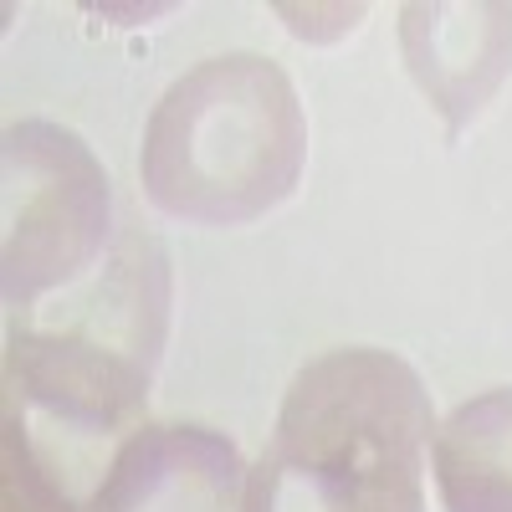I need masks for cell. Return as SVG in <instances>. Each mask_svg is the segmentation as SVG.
<instances>
[{
  "label": "cell",
  "mask_w": 512,
  "mask_h": 512,
  "mask_svg": "<svg viewBox=\"0 0 512 512\" xmlns=\"http://www.w3.org/2000/svg\"><path fill=\"white\" fill-rule=\"evenodd\" d=\"M149 400V364L88 333L11 328L6 344V405L67 425L72 436H118Z\"/></svg>",
  "instance_id": "obj_4"
},
{
  "label": "cell",
  "mask_w": 512,
  "mask_h": 512,
  "mask_svg": "<svg viewBox=\"0 0 512 512\" xmlns=\"http://www.w3.org/2000/svg\"><path fill=\"white\" fill-rule=\"evenodd\" d=\"M6 472H0V507L6 512H82V502L67 492L62 466L31 441L21 415L6 410Z\"/></svg>",
  "instance_id": "obj_8"
},
{
  "label": "cell",
  "mask_w": 512,
  "mask_h": 512,
  "mask_svg": "<svg viewBox=\"0 0 512 512\" xmlns=\"http://www.w3.org/2000/svg\"><path fill=\"white\" fill-rule=\"evenodd\" d=\"M400 41L425 98L461 128L512 67V6H405Z\"/></svg>",
  "instance_id": "obj_6"
},
{
  "label": "cell",
  "mask_w": 512,
  "mask_h": 512,
  "mask_svg": "<svg viewBox=\"0 0 512 512\" xmlns=\"http://www.w3.org/2000/svg\"><path fill=\"white\" fill-rule=\"evenodd\" d=\"M246 482L236 446L210 425H139L88 512H246Z\"/></svg>",
  "instance_id": "obj_5"
},
{
  "label": "cell",
  "mask_w": 512,
  "mask_h": 512,
  "mask_svg": "<svg viewBox=\"0 0 512 512\" xmlns=\"http://www.w3.org/2000/svg\"><path fill=\"white\" fill-rule=\"evenodd\" d=\"M431 472L446 512H512V390H487L436 425Z\"/></svg>",
  "instance_id": "obj_7"
},
{
  "label": "cell",
  "mask_w": 512,
  "mask_h": 512,
  "mask_svg": "<svg viewBox=\"0 0 512 512\" xmlns=\"http://www.w3.org/2000/svg\"><path fill=\"white\" fill-rule=\"evenodd\" d=\"M108 246V169L72 128L21 118L6 128V251L0 282L21 313L88 272Z\"/></svg>",
  "instance_id": "obj_3"
},
{
  "label": "cell",
  "mask_w": 512,
  "mask_h": 512,
  "mask_svg": "<svg viewBox=\"0 0 512 512\" xmlns=\"http://www.w3.org/2000/svg\"><path fill=\"white\" fill-rule=\"evenodd\" d=\"M308 159V118L277 62L226 52L164 88L144 123V195L180 221L241 226L282 205Z\"/></svg>",
  "instance_id": "obj_2"
},
{
  "label": "cell",
  "mask_w": 512,
  "mask_h": 512,
  "mask_svg": "<svg viewBox=\"0 0 512 512\" xmlns=\"http://www.w3.org/2000/svg\"><path fill=\"white\" fill-rule=\"evenodd\" d=\"M431 436V400L405 359L328 349L297 369L251 466L246 512H425Z\"/></svg>",
  "instance_id": "obj_1"
}]
</instances>
